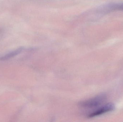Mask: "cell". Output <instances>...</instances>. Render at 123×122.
<instances>
[{
  "instance_id": "obj_1",
  "label": "cell",
  "mask_w": 123,
  "mask_h": 122,
  "mask_svg": "<svg viewBox=\"0 0 123 122\" xmlns=\"http://www.w3.org/2000/svg\"><path fill=\"white\" fill-rule=\"evenodd\" d=\"M105 94H101L90 99L80 102V106L84 109H90L98 108L107 99Z\"/></svg>"
},
{
  "instance_id": "obj_2",
  "label": "cell",
  "mask_w": 123,
  "mask_h": 122,
  "mask_svg": "<svg viewBox=\"0 0 123 122\" xmlns=\"http://www.w3.org/2000/svg\"><path fill=\"white\" fill-rule=\"evenodd\" d=\"M115 109V106L114 104L112 103H108L90 112L88 114V117L90 118L94 117L105 113L112 111Z\"/></svg>"
},
{
  "instance_id": "obj_3",
  "label": "cell",
  "mask_w": 123,
  "mask_h": 122,
  "mask_svg": "<svg viewBox=\"0 0 123 122\" xmlns=\"http://www.w3.org/2000/svg\"><path fill=\"white\" fill-rule=\"evenodd\" d=\"M23 48H19L16 50L12 51L11 52H9L8 53L6 54V55L0 57V60L1 61H5L11 58L14 57L16 55H18L20 53L22 50Z\"/></svg>"
}]
</instances>
